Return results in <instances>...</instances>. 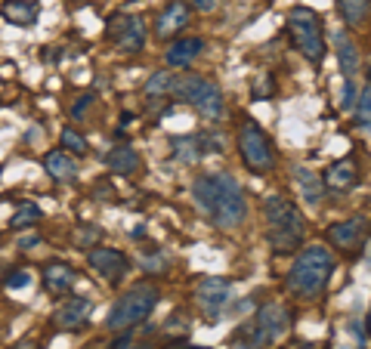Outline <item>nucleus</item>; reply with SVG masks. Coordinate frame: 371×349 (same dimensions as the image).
I'll return each instance as SVG.
<instances>
[{"instance_id": "nucleus-13", "label": "nucleus", "mask_w": 371, "mask_h": 349, "mask_svg": "<svg viewBox=\"0 0 371 349\" xmlns=\"http://www.w3.org/2000/svg\"><path fill=\"white\" fill-rule=\"evenodd\" d=\"M189 19H192L189 3H186V0H170V3L158 13V19H155V38L158 40H173L186 25H189Z\"/></svg>"}, {"instance_id": "nucleus-15", "label": "nucleus", "mask_w": 371, "mask_h": 349, "mask_svg": "<svg viewBox=\"0 0 371 349\" xmlns=\"http://www.w3.org/2000/svg\"><path fill=\"white\" fill-rule=\"evenodd\" d=\"M322 182H325V189H331V192H350V189L359 182V164H356V158L350 155V158H340V161H334L331 167L325 170Z\"/></svg>"}, {"instance_id": "nucleus-3", "label": "nucleus", "mask_w": 371, "mask_h": 349, "mask_svg": "<svg viewBox=\"0 0 371 349\" xmlns=\"http://www.w3.org/2000/svg\"><path fill=\"white\" fill-rule=\"evenodd\" d=\"M263 217H266V238H269V248L276 254H291L303 244L306 223H303V213L297 210V204L291 198L269 195L263 201Z\"/></svg>"}, {"instance_id": "nucleus-9", "label": "nucleus", "mask_w": 371, "mask_h": 349, "mask_svg": "<svg viewBox=\"0 0 371 349\" xmlns=\"http://www.w3.org/2000/svg\"><path fill=\"white\" fill-rule=\"evenodd\" d=\"M105 34H109L111 44L121 53H127V56L142 53V47H146V22H142L139 16H111Z\"/></svg>"}, {"instance_id": "nucleus-12", "label": "nucleus", "mask_w": 371, "mask_h": 349, "mask_svg": "<svg viewBox=\"0 0 371 349\" xmlns=\"http://www.w3.org/2000/svg\"><path fill=\"white\" fill-rule=\"evenodd\" d=\"M87 263H90L105 281H111V285H117V281L130 272L127 254H121L117 248H93V250H87Z\"/></svg>"}, {"instance_id": "nucleus-16", "label": "nucleus", "mask_w": 371, "mask_h": 349, "mask_svg": "<svg viewBox=\"0 0 371 349\" xmlns=\"http://www.w3.org/2000/svg\"><path fill=\"white\" fill-rule=\"evenodd\" d=\"M204 50V38H177L164 50V62L170 69H189Z\"/></svg>"}, {"instance_id": "nucleus-14", "label": "nucleus", "mask_w": 371, "mask_h": 349, "mask_svg": "<svg viewBox=\"0 0 371 349\" xmlns=\"http://www.w3.org/2000/svg\"><path fill=\"white\" fill-rule=\"evenodd\" d=\"M90 312H93V303L87 297H68V300H62V303L56 306L53 324L56 328H62V330H78V328H84L87 324Z\"/></svg>"}, {"instance_id": "nucleus-32", "label": "nucleus", "mask_w": 371, "mask_h": 349, "mask_svg": "<svg viewBox=\"0 0 371 349\" xmlns=\"http://www.w3.org/2000/svg\"><path fill=\"white\" fill-rule=\"evenodd\" d=\"M189 7L201 10V13H210V10H214V7H216V0H192Z\"/></svg>"}, {"instance_id": "nucleus-34", "label": "nucleus", "mask_w": 371, "mask_h": 349, "mask_svg": "<svg viewBox=\"0 0 371 349\" xmlns=\"http://www.w3.org/2000/svg\"><path fill=\"white\" fill-rule=\"evenodd\" d=\"M34 244H41V235H25L22 241H19V248H22V250H31Z\"/></svg>"}, {"instance_id": "nucleus-23", "label": "nucleus", "mask_w": 371, "mask_h": 349, "mask_svg": "<svg viewBox=\"0 0 371 349\" xmlns=\"http://www.w3.org/2000/svg\"><path fill=\"white\" fill-rule=\"evenodd\" d=\"M337 10L350 28H359L371 13V0H337Z\"/></svg>"}, {"instance_id": "nucleus-10", "label": "nucleus", "mask_w": 371, "mask_h": 349, "mask_svg": "<svg viewBox=\"0 0 371 349\" xmlns=\"http://www.w3.org/2000/svg\"><path fill=\"white\" fill-rule=\"evenodd\" d=\"M325 238L331 241V248L344 250V254H356V250H362L365 241H368V219L365 217L340 219V223L328 226Z\"/></svg>"}, {"instance_id": "nucleus-26", "label": "nucleus", "mask_w": 371, "mask_h": 349, "mask_svg": "<svg viewBox=\"0 0 371 349\" xmlns=\"http://www.w3.org/2000/svg\"><path fill=\"white\" fill-rule=\"evenodd\" d=\"M356 124L371 130V84L359 93V108H356Z\"/></svg>"}, {"instance_id": "nucleus-8", "label": "nucleus", "mask_w": 371, "mask_h": 349, "mask_svg": "<svg viewBox=\"0 0 371 349\" xmlns=\"http://www.w3.org/2000/svg\"><path fill=\"white\" fill-rule=\"evenodd\" d=\"M238 155H241V161H245V167L254 170V173H269V170H276V145L266 136L263 127L251 118H245L238 124Z\"/></svg>"}, {"instance_id": "nucleus-25", "label": "nucleus", "mask_w": 371, "mask_h": 349, "mask_svg": "<svg viewBox=\"0 0 371 349\" xmlns=\"http://www.w3.org/2000/svg\"><path fill=\"white\" fill-rule=\"evenodd\" d=\"M59 143H62V149L65 152H71V155H87V139L80 136L74 127H62V133H59Z\"/></svg>"}, {"instance_id": "nucleus-37", "label": "nucleus", "mask_w": 371, "mask_h": 349, "mask_svg": "<svg viewBox=\"0 0 371 349\" xmlns=\"http://www.w3.org/2000/svg\"><path fill=\"white\" fill-rule=\"evenodd\" d=\"M365 324H368V334H371V309H368V322H365Z\"/></svg>"}, {"instance_id": "nucleus-28", "label": "nucleus", "mask_w": 371, "mask_h": 349, "mask_svg": "<svg viewBox=\"0 0 371 349\" xmlns=\"http://www.w3.org/2000/svg\"><path fill=\"white\" fill-rule=\"evenodd\" d=\"M28 285H31V275L25 272V269H12V272L3 278V287H10V291H16V287H28Z\"/></svg>"}, {"instance_id": "nucleus-20", "label": "nucleus", "mask_w": 371, "mask_h": 349, "mask_svg": "<svg viewBox=\"0 0 371 349\" xmlns=\"http://www.w3.org/2000/svg\"><path fill=\"white\" fill-rule=\"evenodd\" d=\"M41 16V7L34 0H3V19L16 28H31Z\"/></svg>"}, {"instance_id": "nucleus-29", "label": "nucleus", "mask_w": 371, "mask_h": 349, "mask_svg": "<svg viewBox=\"0 0 371 349\" xmlns=\"http://www.w3.org/2000/svg\"><path fill=\"white\" fill-rule=\"evenodd\" d=\"M96 238H99V229H87V226H80L78 235H74V244H78L80 250H87L93 241H96Z\"/></svg>"}, {"instance_id": "nucleus-17", "label": "nucleus", "mask_w": 371, "mask_h": 349, "mask_svg": "<svg viewBox=\"0 0 371 349\" xmlns=\"http://www.w3.org/2000/svg\"><path fill=\"white\" fill-rule=\"evenodd\" d=\"M74 281H78V272H74L68 263H47V266H43V287H47V293H53V297L68 293L74 287Z\"/></svg>"}, {"instance_id": "nucleus-1", "label": "nucleus", "mask_w": 371, "mask_h": 349, "mask_svg": "<svg viewBox=\"0 0 371 349\" xmlns=\"http://www.w3.org/2000/svg\"><path fill=\"white\" fill-rule=\"evenodd\" d=\"M198 207L210 217L216 229H238L247 217V201L241 192L238 180L229 170H216V173H201L192 186Z\"/></svg>"}, {"instance_id": "nucleus-11", "label": "nucleus", "mask_w": 371, "mask_h": 349, "mask_svg": "<svg viewBox=\"0 0 371 349\" xmlns=\"http://www.w3.org/2000/svg\"><path fill=\"white\" fill-rule=\"evenodd\" d=\"M232 297V281L229 278H220V275H207L195 285V303L201 306L204 315H220V309L229 303Z\"/></svg>"}, {"instance_id": "nucleus-27", "label": "nucleus", "mask_w": 371, "mask_h": 349, "mask_svg": "<svg viewBox=\"0 0 371 349\" xmlns=\"http://www.w3.org/2000/svg\"><path fill=\"white\" fill-rule=\"evenodd\" d=\"M170 87H173V75H167V71H155V75L148 77V84H146V93H148V96L167 93Z\"/></svg>"}, {"instance_id": "nucleus-21", "label": "nucleus", "mask_w": 371, "mask_h": 349, "mask_svg": "<svg viewBox=\"0 0 371 349\" xmlns=\"http://www.w3.org/2000/svg\"><path fill=\"white\" fill-rule=\"evenodd\" d=\"M294 180H297V189H300L303 201H306L309 207L322 204V195H325V182H322L319 173H313V170H306V167H294Z\"/></svg>"}, {"instance_id": "nucleus-39", "label": "nucleus", "mask_w": 371, "mask_h": 349, "mask_svg": "<svg viewBox=\"0 0 371 349\" xmlns=\"http://www.w3.org/2000/svg\"><path fill=\"white\" fill-rule=\"evenodd\" d=\"M359 349H365V346H362V343H359Z\"/></svg>"}, {"instance_id": "nucleus-33", "label": "nucleus", "mask_w": 371, "mask_h": 349, "mask_svg": "<svg viewBox=\"0 0 371 349\" xmlns=\"http://www.w3.org/2000/svg\"><path fill=\"white\" fill-rule=\"evenodd\" d=\"M90 102H93V96H80V99H78V106L71 108V115H74V118H80V115H84V108L90 106Z\"/></svg>"}, {"instance_id": "nucleus-7", "label": "nucleus", "mask_w": 371, "mask_h": 349, "mask_svg": "<svg viewBox=\"0 0 371 349\" xmlns=\"http://www.w3.org/2000/svg\"><path fill=\"white\" fill-rule=\"evenodd\" d=\"M170 90L177 93V99L192 106L198 115H204V118H210V121H220L223 93L214 81H207V77H201V75H179V77H173Z\"/></svg>"}, {"instance_id": "nucleus-35", "label": "nucleus", "mask_w": 371, "mask_h": 349, "mask_svg": "<svg viewBox=\"0 0 371 349\" xmlns=\"http://www.w3.org/2000/svg\"><path fill=\"white\" fill-rule=\"evenodd\" d=\"M12 349H41V343H37L34 337H25V340H19Z\"/></svg>"}, {"instance_id": "nucleus-24", "label": "nucleus", "mask_w": 371, "mask_h": 349, "mask_svg": "<svg viewBox=\"0 0 371 349\" xmlns=\"http://www.w3.org/2000/svg\"><path fill=\"white\" fill-rule=\"evenodd\" d=\"M41 217H43V210L34 204V201H22V204L12 210L10 226H12V229H31V226L41 223Z\"/></svg>"}, {"instance_id": "nucleus-38", "label": "nucleus", "mask_w": 371, "mask_h": 349, "mask_svg": "<svg viewBox=\"0 0 371 349\" xmlns=\"http://www.w3.org/2000/svg\"><path fill=\"white\" fill-rule=\"evenodd\" d=\"M368 75H371V62H368Z\"/></svg>"}, {"instance_id": "nucleus-31", "label": "nucleus", "mask_w": 371, "mask_h": 349, "mask_svg": "<svg viewBox=\"0 0 371 349\" xmlns=\"http://www.w3.org/2000/svg\"><path fill=\"white\" fill-rule=\"evenodd\" d=\"M115 349H148V343H142V340H130V337H124V340L117 343Z\"/></svg>"}, {"instance_id": "nucleus-4", "label": "nucleus", "mask_w": 371, "mask_h": 349, "mask_svg": "<svg viewBox=\"0 0 371 349\" xmlns=\"http://www.w3.org/2000/svg\"><path fill=\"white\" fill-rule=\"evenodd\" d=\"M288 324H291V312L282 303H263L251 322H245L235 330L232 340L241 343L245 349H263L269 343H276L288 330Z\"/></svg>"}, {"instance_id": "nucleus-36", "label": "nucleus", "mask_w": 371, "mask_h": 349, "mask_svg": "<svg viewBox=\"0 0 371 349\" xmlns=\"http://www.w3.org/2000/svg\"><path fill=\"white\" fill-rule=\"evenodd\" d=\"M164 349H210V346H192V343H186V340H177V343H167Z\"/></svg>"}, {"instance_id": "nucleus-2", "label": "nucleus", "mask_w": 371, "mask_h": 349, "mask_svg": "<svg viewBox=\"0 0 371 349\" xmlns=\"http://www.w3.org/2000/svg\"><path fill=\"white\" fill-rule=\"evenodd\" d=\"M334 266H337L334 254L325 244H306V248H300V254L294 256L288 275H284V291L297 300L322 297V291L334 275Z\"/></svg>"}, {"instance_id": "nucleus-5", "label": "nucleus", "mask_w": 371, "mask_h": 349, "mask_svg": "<svg viewBox=\"0 0 371 349\" xmlns=\"http://www.w3.org/2000/svg\"><path fill=\"white\" fill-rule=\"evenodd\" d=\"M158 287L155 285H133L127 293H121V297L111 303L109 315H105V328L109 330H127L133 328V324L146 322L148 315H152V309L158 306Z\"/></svg>"}, {"instance_id": "nucleus-19", "label": "nucleus", "mask_w": 371, "mask_h": 349, "mask_svg": "<svg viewBox=\"0 0 371 349\" xmlns=\"http://www.w3.org/2000/svg\"><path fill=\"white\" fill-rule=\"evenodd\" d=\"M43 167L56 182H74L78 180V164L65 149H53L43 155Z\"/></svg>"}, {"instance_id": "nucleus-18", "label": "nucleus", "mask_w": 371, "mask_h": 349, "mask_svg": "<svg viewBox=\"0 0 371 349\" xmlns=\"http://www.w3.org/2000/svg\"><path fill=\"white\" fill-rule=\"evenodd\" d=\"M139 152L133 149V145H111L109 152H105V167L111 170V173H121V176H133L136 170H139Z\"/></svg>"}, {"instance_id": "nucleus-30", "label": "nucleus", "mask_w": 371, "mask_h": 349, "mask_svg": "<svg viewBox=\"0 0 371 349\" xmlns=\"http://www.w3.org/2000/svg\"><path fill=\"white\" fill-rule=\"evenodd\" d=\"M352 99H356V84H352V81H344V99H340V108H350Z\"/></svg>"}, {"instance_id": "nucleus-6", "label": "nucleus", "mask_w": 371, "mask_h": 349, "mask_svg": "<svg viewBox=\"0 0 371 349\" xmlns=\"http://www.w3.org/2000/svg\"><path fill=\"white\" fill-rule=\"evenodd\" d=\"M284 28H288V38L294 44V50H300L303 59H309L313 65H319L325 59V32H322V22L313 10L306 7L288 10Z\"/></svg>"}, {"instance_id": "nucleus-22", "label": "nucleus", "mask_w": 371, "mask_h": 349, "mask_svg": "<svg viewBox=\"0 0 371 349\" xmlns=\"http://www.w3.org/2000/svg\"><path fill=\"white\" fill-rule=\"evenodd\" d=\"M337 59H340V71H344L346 81H352L359 71V50L356 44H352L350 38H344V34H337Z\"/></svg>"}]
</instances>
